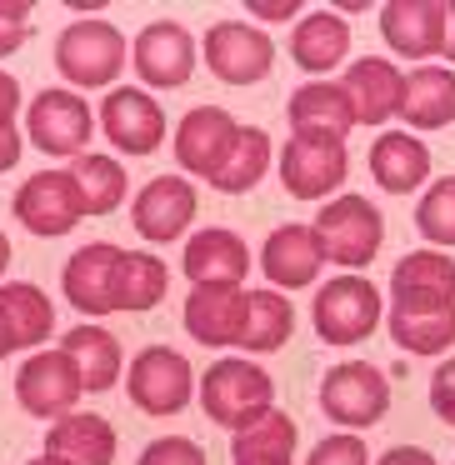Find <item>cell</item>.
Returning <instances> with one entry per match:
<instances>
[{"label": "cell", "mask_w": 455, "mask_h": 465, "mask_svg": "<svg viewBox=\"0 0 455 465\" xmlns=\"http://www.w3.org/2000/svg\"><path fill=\"white\" fill-rule=\"evenodd\" d=\"M195 395H201V411L231 435L245 430L251 420H261L265 411H275V381L251 355H225V361H215L201 375Z\"/></svg>", "instance_id": "obj_1"}, {"label": "cell", "mask_w": 455, "mask_h": 465, "mask_svg": "<svg viewBox=\"0 0 455 465\" xmlns=\"http://www.w3.org/2000/svg\"><path fill=\"white\" fill-rule=\"evenodd\" d=\"M125 61H131V45H125L121 25L101 21V15L71 21L61 31V41H55V71L75 91H101V85L115 91V75L125 71Z\"/></svg>", "instance_id": "obj_2"}, {"label": "cell", "mask_w": 455, "mask_h": 465, "mask_svg": "<svg viewBox=\"0 0 455 465\" xmlns=\"http://www.w3.org/2000/svg\"><path fill=\"white\" fill-rule=\"evenodd\" d=\"M381 285L371 275H335L315 291L311 325L325 345H361L381 331Z\"/></svg>", "instance_id": "obj_3"}, {"label": "cell", "mask_w": 455, "mask_h": 465, "mask_svg": "<svg viewBox=\"0 0 455 465\" xmlns=\"http://www.w3.org/2000/svg\"><path fill=\"white\" fill-rule=\"evenodd\" d=\"M315 235H321L325 265H345V275H361V265L381 255L385 221L371 195H335L315 215Z\"/></svg>", "instance_id": "obj_4"}, {"label": "cell", "mask_w": 455, "mask_h": 465, "mask_svg": "<svg viewBox=\"0 0 455 465\" xmlns=\"http://www.w3.org/2000/svg\"><path fill=\"white\" fill-rule=\"evenodd\" d=\"M321 411L331 425H345V430L361 435L385 420L391 385H385V375L371 361H341L321 375Z\"/></svg>", "instance_id": "obj_5"}, {"label": "cell", "mask_w": 455, "mask_h": 465, "mask_svg": "<svg viewBox=\"0 0 455 465\" xmlns=\"http://www.w3.org/2000/svg\"><path fill=\"white\" fill-rule=\"evenodd\" d=\"M91 131H95V115L91 105L81 101V91L71 85H51V91H35L31 105H25V141L45 155H85L91 145Z\"/></svg>", "instance_id": "obj_6"}, {"label": "cell", "mask_w": 455, "mask_h": 465, "mask_svg": "<svg viewBox=\"0 0 455 465\" xmlns=\"http://www.w3.org/2000/svg\"><path fill=\"white\" fill-rule=\"evenodd\" d=\"M195 371L181 351L171 345H145L131 361V375H125V391H131V405L145 415H181L195 395Z\"/></svg>", "instance_id": "obj_7"}, {"label": "cell", "mask_w": 455, "mask_h": 465, "mask_svg": "<svg viewBox=\"0 0 455 465\" xmlns=\"http://www.w3.org/2000/svg\"><path fill=\"white\" fill-rule=\"evenodd\" d=\"M201 61L221 85H261L275 65V41L261 25L245 21H215L201 41Z\"/></svg>", "instance_id": "obj_8"}, {"label": "cell", "mask_w": 455, "mask_h": 465, "mask_svg": "<svg viewBox=\"0 0 455 465\" xmlns=\"http://www.w3.org/2000/svg\"><path fill=\"white\" fill-rule=\"evenodd\" d=\"M351 175L345 141H301L291 135L281 151V185L291 201H335V191Z\"/></svg>", "instance_id": "obj_9"}, {"label": "cell", "mask_w": 455, "mask_h": 465, "mask_svg": "<svg viewBox=\"0 0 455 465\" xmlns=\"http://www.w3.org/2000/svg\"><path fill=\"white\" fill-rule=\"evenodd\" d=\"M121 265H125V251L111 241H91L65 261L61 271V291L75 311L85 315H111L121 311Z\"/></svg>", "instance_id": "obj_10"}, {"label": "cell", "mask_w": 455, "mask_h": 465, "mask_svg": "<svg viewBox=\"0 0 455 465\" xmlns=\"http://www.w3.org/2000/svg\"><path fill=\"white\" fill-rule=\"evenodd\" d=\"M81 395H85V385H81V375H75L65 351H35L15 371V401L35 420H61V415H71Z\"/></svg>", "instance_id": "obj_11"}, {"label": "cell", "mask_w": 455, "mask_h": 465, "mask_svg": "<svg viewBox=\"0 0 455 465\" xmlns=\"http://www.w3.org/2000/svg\"><path fill=\"white\" fill-rule=\"evenodd\" d=\"M195 61H201V45L191 41L181 21H151L141 35L131 41V65L151 91H175V85L191 81Z\"/></svg>", "instance_id": "obj_12"}, {"label": "cell", "mask_w": 455, "mask_h": 465, "mask_svg": "<svg viewBox=\"0 0 455 465\" xmlns=\"http://www.w3.org/2000/svg\"><path fill=\"white\" fill-rule=\"evenodd\" d=\"M11 211H15V221H21L31 235H41V241H55V235L75 231L81 215H85L71 171H35L31 181L15 191Z\"/></svg>", "instance_id": "obj_13"}, {"label": "cell", "mask_w": 455, "mask_h": 465, "mask_svg": "<svg viewBox=\"0 0 455 465\" xmlns=\"http://www.w3.org/2000/svg\"><path fill=\"white\" fill-rule=\"evenodd\" d=\"M101 131L125 155H151L165 141V105L141 85H115L101 101Z\"/></svg>", "instance_id": "obj_14"}, {"label": "cell", "mask_w": 455, "mask_h": 465, "mask_svg": "<svg viewBox=\"0 0 455 465\" xmlns=\"http://www.w3.org/2000/svg\"><path fill=\"white\" fill-rule=\"evenodd\" d=\"M195 211H201V195H195L191 181H181V175H155V181L141 185V195H135L131 225L145 241L171 245L185 235V225L195 221Z\"/></svg>", "instance_id": "obj_15"}, {"label": "cell", "mask_w": 455, "mask_h": 465, "mask_svg": "<svg viewBox=\"0 0 455 465\" xmlns=\"http://www.w3.org/2000/svg\"><path fill=\"white\" fill-rule=\"evenodd\" d=\"M181 321L195 345H211V351L241 345L245 341V291L241 285H191Z\"/></svg>", "instance_id": "obj_16"}, {"label": "cell", "mask_w": 455, "mask_h": 465, "mask_svg": "<svg viewBox=\"0 0 455 465\" xmlns=\"http://www.w3.org/2000/svg\"><path fill=\"white\" fill-rule=\"evenodd\" d=\"M261 271L275 291H305L325 271V251H321L315 225H301V221L275 225L261 245Z\"/></svg>", "instance_id": "obj_17"}, {"label": "cell", "mask_w": 455, "mask_h": 465, "mask_svg": "<svg viewBox=\"0 0 455 465\" xmlns=\"http://www.w3.org/2000/svg\"><path fill=\"white\" fill-rule=\"evenodd\" d=\"M285 115H291V131L301 135V141H345V135L361 125L341 81H305L301 91L291 95Z\"/></svg>", "instance_id": "obj_18"}, {"label": "cell", "mask_w": 455, "mask_h": 465, "mask_svg": "<svg viewBox=\"0 0 455 465\" xmlns=\"http://www.w3.org/2000/svg\"><path fill=\"white\" fill-rule=\"evenodd\" d=\"M235 131H241V121H231V111H221V105H195V111L175 125V161L191 175H205V181H211L225 165V155H231Z\"/></svg>", "instance_id": "obj_19"}, {"label": "cell", "mask_w": 455, "mask_h": 465, "mask_svg": "<svg viewBox=\"0 0 455 465\" xmlns=\"http://www.w3.org/2000/svg\"><path fill=\"white\" fill-rule=\"evenodd\" d=\"M381 35L405 61H430L445 41V0H391L381 5Z\"/></svg>", "instance_id": "obj_20"}, {"label": "cell", "mask_w": 455, "mask_h": 465, "mask_svg": "<svg viewBox=\"0 0 455 465\" xmlns=\"http://www.w3.org/2000/svg\"><path fill=\"white\" fill-rule=\"evenodd\" d=\"M185 281L191 285H241L251 271V245L225 225H205L185 241Z\"/></svg>", "instance_id": "obj_21"}, {"label": "cell", "mask_w": 455, "mask_h": 465, "mask_svg": "<svg viewBox=\"0 0 455 465\" xmlns=\"http://www.w3.org/2000/svg\"><path fill=\"white\" fill-rule=\"evenodd\" d=\"M345 95L355 105L361 125H385L391 115H401V91H405V71L391 65L385 55H361L355 65H345Z\"/></svg>", "instance_id": "obj_22"}, {"label": "cell", "mask_w": 455, "mask_h": 465, "mask_svg": "<svg viewBox=\"0 0 455 465\" xmlns=\"http://www.w3.org/2000/svg\"><path fill=\"white\" fill-rule=\"evenodd\" d=\"M55 465H111L115 460V425L95 411H71L45 430V450Z\"/></svg>", "instance_id": "obj_23"}, {"label": "cell", "mask_w": 455, "mask_h": 465, "mask_svg": "<svg viewBox=\"0 0 455 465\" xmlns=\"http://www.w3.org/2000/svg\"><path fill=\"white\" fill-rule=\"evenodd\" d=\"M455 301V255L410 251L391 271V305H445Z\"/></svg>", "instance_id": "obj_24"}, {"label": "cell", "mask_w": 455, "mask_h": 465, "mask_svg": "<svg viewBox=\"0 0 455 465\" xmlns=\"http://www.w3.org/2000/svg\"><path fill=\"white\" fill-rule=\"evenodd\" d=\"M401 121L410 131H445L455 125V71L450 65H420L405 75Z\"/></svg>", "instance_id": "obj_25"}, {"label": "cell", "mask_w": 455, "mask_h": 465, "mask_svg": "<svg viewBox=\"0 0 455 465\" xmlns=\"http://www.w3.org/2000/svg\"><path fill=\"white\" fill-rule=\"evenodd\" d=\"M371 175L381 191L391 195H410L415 185H425L430 175V145H420L410 131H385L371 145Z\"/></svg>", "instance_id": "obj_26"}, {"label": "cell", "mask_w": 455, "mask_h": 465, "mask_svg": "<svg viewBox=\"0 0 455 465\" xmlns=\"http://www.w3.org/2000/svg\"><path fill=\"white\" fill-rule=\"evenodd\" d=\"M291 55H295V65L311 71V75L335 71V65H345V55H351V25H345L335 11L301 15L295 31H291Z\"/></svg>", "instance_id": "obj_27"}, {"label": "cell", "mask_w": 455, "mask_h": 465, "mask_svg": "<svg viewBox=\"0 0 455 465\" xmlns=\"http://www.w3.org/2000/svg\"><path fill=\"white\" fill-rule=\"evenodd\" d=\"M391 341L405 355H445L455 345V301L445 305H391Z\"/></svg>", "instance_id": "obj_28"}, {"label": "cell", "mask_w": 455, "mask_h": 465, "mask_svg": "<svg viewBox=\"0 0 455 465\" xmlns=\"http://www.w3.org/2000/svg\"><path fill=\"white\" fill-rule=\"evenodd\" d=\"M291 335H295V305L285 301V291H275V285L245 291V341H241V351L275 355L281 345H291Z\"/></svg>", "instance_id": "obj_29"}, {"label": "cell", "mask_w": 455, "mask_h": 465, "mask_svg": "<svg viewBox=\"0 0 455 465\" xmlns=\"http://www.w3.org/2000/svg\"><path fill=\"white\" fill-rule=\"evenodd\" d=\"M61 351L71 355L85 391H111L121 381V341L105 325H75V331H65Z\"/></svg>", "instance_id": "obj_30"}, {"label": "cell", "mask_w": 455, "mask_h": 465, "mask_svg": "<svg viewBox=\"0 0 455 465\" xmlns=\"http://www.w3.org/2000/svg\"><path fill=\"white\" fill-rule=\"evenodd\" d=\"M0 311H5V325L15 335V351H31V345H45L55 331V305L45 301L41 285L31 281H5L0 285Z\"/></svg>", "instance_id": "obj_31"}, {"label": "cell", "mask_w": 455, "mask_h": 465, "mask_svg": "<svg viewBox=\"0 0 455 465\" xmlns=\"http://www.w3.org/2000/svg\"><path fill=\"white\" fill-rule=\"evenodd\" d=\"M295 445H301V430L285 411H265L261 420H251L245 430L231 435V460L235 465H255V460H291Z\"/></svg>", "instance_id": "obj_32"}, {"label": "cell", "mask_w": 455, "mask_h": 465, "mask_svg": "<svg viewBox=\"0 0 455 465\" xmlns=\"http://www.w3.org/2000/svg\"><path fill=\"white\" fill-rule=\"evenodd\" d=\"M71 181H75V195H81V211L85 215H111L115 205L125 201V171L111 161V155H75L71 161Z\"/></svg>", "instance_id": "obj_33"}, {"label": "cell", "mask_w": 455, "mask_h": 465, "mask_svg": "<svg viewBox=\"0 0 455 465\" xmlns=\"http://www.w3.org/2000/svg\"><path fill=\"white\" fill-rule=\"evenodd\" d=\"M265 165H271V135H265L261 125H241L231 155H225V165L211 175V185L221 195H245L251 185H261Z\"/></svg>", "instance_id": "obj_34"}, {"label": "cell", "mask_w": 455, "mask_h": 465, "mask_svg": "<svg viewBox=\"0 0 455 465\" xmlns=\"http://www.w3.org/2000/svg\"><path fill=\"white\" fill-rule=\"evenodd\" d=\"M171 291V271L151 251H125L121 265V311H155Z\"/></svg>", "instance_id": "obj_35"}, {"label": "cell", "mask_w": 455, "mask_h": 465, "mask_svg": "<svg viewBox=\"0 0 455 465\" xmlns=\"http://www.w3.org/2000/svg\"><path fill=\"white\" fill-rule=\"evenodd\" d=\"M415 231H420L435 251H450L455 245V175L430 181V191L415 205Z\"/></svg>", "instance_id": "obj_36"}, {"label": "cell", "mask_w": 455, "mask_h": 465, "mask_svg": "<svg viewBox=\"0 0 455 465\" xmlns=\"http://www.w3.org/2000/svg\"><path fill=\"white\" fill-rule=\"evenodd\" d=\"M305 465H371V450H365V440L355 430H335L311 445V460Z\"/></svg>", "instance_id": "obj_37"}, {"label": "cell", "mask_w": 455, "mask_h": 465, "mask_svg": "<svg viewBox=\"0 0 455 465\" xmlns=\"http://www.w3.org/2000/svg\"><path fill=\"white\" fill-rule=\"evenodd\" d=\"M135 465H205V450L191 435H161V440L145 445Z\"/></svg>", "instance_id": "obj_38"}, {"label": "cell", "mask_w": 455, "mask_h": 465, "mask_svg": "<svg viewBox=\"0 0 455 465\" xmlns=\"http://www.w3.org/2000/svg\"><path fill=\"white\" fill-rule=\"evenodd\" d=\"M31 41V5L25 0H0V61L15 55Z\"/></svg>", "instance_id": "obj_39"}, {"label": "cell", "mask_w": 455, "mask_h": 465, "mask_svg": "<svg viewBox=\"0 0 455 465\" xmlns=\"http://www.w3.org/2000/svg\"><path fill=\"white\" fill-rule=\"evenodd\" d=\"M430 411L440 415L445 425H455V355H445L430 375Z\"/></svg>", "instance_id": "obj_40"}, {"label": "cell", "mask_w": 455, "mask_h": 465, "mask_svg": "<svg viewBox=\"0 0 455 465\" xmlns=\"http://www.w3.org/2000/svg\"><path fill=\"white\" fill-rule=\"evenodd\" d=\"M21 81H15L11 71H0V125H15V115H21Z\"/></svg>", "instance_id": "obj_41"}, {"label": "cell", "mask_w": 455, "mask_h": 465, "mask_svg": "<svg viewBox=\"0 0 455 465\" xmlns=\"http://www.w3.org/2000/svg\"><path fill=\"white\" fill-rule=\"evenodd\" d=\"M21 151H25V131H15V125H0V175L21 165Z\"/></svg>", "instance_id": "obj_42"}, {"label": "cell", "mask_w": 455, "mask_h": 465, "mask_svg": "<svg viewBox=\"0 0 455 465\" xmlns=\"http://www.w3.org/2000/svg\"><path fill=\"white\" fill-rule=\"evenodd\" d=\"M255 21H301V5L295 0H251Z\"/></svg>", "instance_id": "obj_43"}, {"label": "cell", "mask_w": 455, "mask_h": 465, "mask_svg": "<svg viewBox=\"0 0 455 465\" xmlns=\"http://www.w3.org/2000/svg\"><path fill=\"white\" fill-rule=\"evenodd\" d=\"M375 465H435V455L420 450V445H391Z\"/></svg>", "instance_id": "obj_44"}, {"label": "cell", "mask_w": 455, "mask_h": 465, "mask_svg": "<svg viewBox=\"0 0 455 465\" xmlns=\"http://www.w3.org/2000/svg\"><path fill=\"white\" fill-rule=\"evenodd\" d=\"M440 55L455 65V0H445V41H440Z\"/></svg>", "instance_id": "obj_45"}, {"label": "cell", "mask_w": 455, "mask_h": 465, "mask_svg": "<svg viewBox=\"0 0 455 465\" xmlns=\"http://www.w3.org/2000/svg\"><path fill=\"white\" fill-rule=\"evenodd\" d=\"M15 351V335H11V325H5V311H0V361Z\"/></svg>", "instance_id": "obj_46"}, {"label": "cell", "mask_w": 455, "mask_h": 465, "mask_svg": "<svg viewBox=\"0 0 455 465\" xmlns=\"http://www.w3.org/2000/svg\"><path fill=\"white\" fill-rule=\"evenodd\" d=\"M11 271V241H5V231H0V275Z\"/></svg>", "instance_id": "obj_47"}, {"label": "cell", "mask_w": 455, "mask_h": 465, "mask_svg": "<svg viewBox=\"0 0 455 465\" xmlns=\"http://www.w3.org/2000/svg\"><path fill=\"white\" fill-rule=\"evenodd\" d=\"M25 465H55V460H51V455H35V460H25Z\"/></svg>", "instance_id": "obj_48"}, {"label": "cell", "mask_w": 455, "mask_h": 465, "mask_svg": "<svg viewBox=\"0 0 455 465\" xmlns=\"http://www.w3.org/2000/svg\"><path fill=\"white\" fill-rule=\"evenodd\" d=\"M255 465H291V460H255Z\"/></svg>", "instance_id": "obj_49"}]
</instances>
